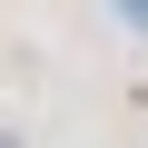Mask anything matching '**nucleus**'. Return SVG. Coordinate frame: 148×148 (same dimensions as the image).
<instances>
[{
    "mask_svg": "<svg viewBox=\"0 0 148 148\" xmlns=\"http://www.w3.org/2000/svg\"><path fill=\"white\" fill-rule=\"evenodd\" d=\"M0 148H30V128H10V119H0Z\"/></svg>",
    "mask_w": 148,
    "mask_h": 148,
    "instance_id": "nucleus-1",
    "label": "nucleus"
}]
</instances>
